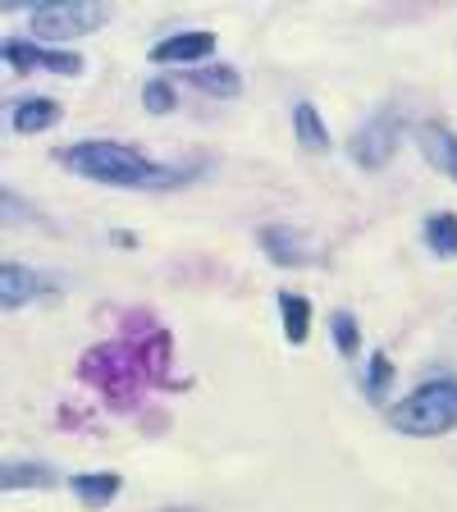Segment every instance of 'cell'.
Here are the masks:
<instances>
[{
  "mask_svg": "<svg viewBox=\"0 0 457 512\" xmlns=\"http://www.w3.org/2000/svg\"><path fill=\"white\" fill-rule=\"evenodd\" d=\"M55 279L42 275V270L32 266H19V261H5L0 266V302H5V311H19V307H32V302H42L55 293Z\"/></svg>",
  "mask_w": 457,
  "mask_h": 512,
  "instance_id": "obj_7",
  "label": "cell"
},
{
  "mask_svg": "<svg viewBox=\"0 0 457 512\" xmlns=\"http://www.w3.org/2000/svg\"><path fill=\"white\" fill-rule=\"evenodd\" d=\"M389 384H394V362H389V352H384V348H375L371 362H366L362 389H366V398H371V403H384V398H389Z\"/></svg>",
  "mask_w": 457,
  "mask_h": 512,
  "instance_id": "obj_18",
  "label": "cell"
},
{
  "mask_svg": "<svg viewBox=\"0 0 457 512\" xmlns=\"http://www.w3.org/2000/svg\"><path fill=\"white\" fill-rule=\"evenodd\" d=\"M69 490H74V499L83 503V508L101 512L119 499L124 476H119V471H78V476H69Z\"/></svg>",
  "mask_w": 457,
  "mask_h": 512,
  "instance_id": "obj_12",
  "label": "cell"
},
{
  "mask_svg": "<svg viewBox=\"0 0 457 512\" xmlns=\"http://www.w3.org/2000/svg\"><path fill=\"white\" fill-rule=\"evenodd\" d=\"M279 316H284V339L302 348L311 334V302L302 293H279Z\"/></svg>",
  "mask_w": 457,
  "mask_h": 512,
  "instance_id": "obj_17",
  "label": "cell"
},
{
  "mask_svg": "<svg viewBox=\"0 0 457 512\" xmlns=\"http://www.w3.org/2000/svg\"><path fill=\"white\" fill-rule=\"evenodd\" d=\"M421 243L430 247V256L453 261L457 256V215L453 211H430L426 224H421Z\"/></svg>",
  "mask_w": 457,
  "mask_h": 512,
  "instance_id": "obj_16",
  "label": "cell"
},
{
  "mask_svg": "<svg viewBox=\"0 0 457 512\" xmlns=\"http://www.w3.org/2000/svg\"><path fill=\"white\" fill-rule=\"evenodd\" d=\"M398 142H403V110H398V106H380L348 138V156H352V165H357V170H384V165L394 160Z\"/></svg>",
  "mask_w": 457,
  "mask_h": 512,
  "instance_id": "obj_5",
  "label": "cell"
},
{
  "mask_svg": "<svg viewBox=\"0 0 457 512\" xmlns=\"http://www.w3.org/2000/svg\"><path fill=\"white\" fill-rule=\"evenodd\" d=\"M78 375L119 412L138 407L151 384L170 380V334L151 330L147 339H115L87 348L78 357Z\"/></svg>",
  "mask_w": 457,
  "mask_h": 512,
  "instance_id": "obj_1",
  "label": "cell"
},
{
  "mask_svg": "<svg viewBox=\"0 0 457 512\" xmlns=\"http://www.w3.org/2000/svg\"><path fill=\"white\" fill-rule=\"evenodd\" d=\"M0 485L10 494L14 490H55V485H60V471H55L51 462H5Z\"/></svg>",
  "mask_w": 457,
  "mask_h": 512,
  "instance_id": "obj_14",
  "label": "cell"
},
{
  "mask_svg": "<svg viewBox=\"0 0 457 512\" xmlns=\"http://www.w3.org/2000/svg\"><path fill=\"white\" fill-rule=\"evenodd\" d=\"M389 426L407 439H435L457 430V380L439 375V380L416 384L412 394L389 407Z\"/></svg>",
  "mask_w": 457,
  "mask_h": 512,
  "instance_id": "obj_3",
  "label": "cell"
},
{
  "mask_svg": "<svg viewBox=\"0 0 457 512\" xmlns=\"http://www.w3.org/2000/svg\"><path fill=\"white\" fill-rule=\"evenodd\" d=\"M64 170H74L78 179L106 183V188H124V192H156V188H183L188 179L202 174V165H160V160L142 156L138 147L115 138H83L74 147L55 151Z\"/></svg>",
  "mask_w": 457,
  "mask_h": 512,
  "instance_id": "obj_2",
  "label": "cell"
},
{
  "mask_svg": "<svg viewBox=\"0 0 457 512\" xmlns=\"http://www.w3.org/2000/svg\"><path fill=\"white\" fill-rule=\"evenodd\" d=\"M60 119H64V106L55 96H19V101H10V124L23 138H37V133L55 128Z\"/></svg>",
  "mask_w": 457,
  "mask_h": 512,
  "instance_id": "obj_11",
  "label": "cell"
},
{
  "mask_svg": "<svg viewBox=\"0 0 457 512\" xmlns=\"http://www.w3.org/2000/svg\"><path fill=\"white\" fill-rule=\"evenodd\" d=\"M5 64L14 74H55V78H78L87 60L78 51H55L42 42H5Z\"/></svg>",
  "mask_w": 457,
  "mask_h": 512,
  "instance_id": "obj_6",
  "label": "cell"
},
{
  "mask_svg": "<svg viewBox=\"0 0 457 512\" xmlns=\"http://www.w3.org/2000/svg\"><path fill=\"white\" fill-rule=\"evenodd\" d=\"M115 19L110 5H92V0H51L28 10V32L37 42H69V37H87V32L106 28Z\"/></svg>",
  "mask_w": 457,
  "mask_h": 512,
  "instance_id": "obj_4",
  "label": "cell"
},
{
  "mask_svg": "<svg viewBox=\"0 0 457 512\" xmlns=\"http://www.w3.org/2000/svg\"><path fill=\"white\" fill-rule=\"evenodd\" d=\"M261 252L275 261V266H316V243H311L307 234H302L298 224H266L261 229Z\"/></svg>",
  "mask_w": 457,
  "mask_h": 512,
  "instance_id": "obj_8",
  "label": "cell"
},
{
  "mask_svg": "<svg viewBox=\"0 0 457 512\" xmlns=\"http://www.w3.org/2000/svg\"><path fill=\"white\" fill-rule=\"evenodd\" d=\"M206 55H215V32H206V28L174 32V37H160L151 46V64H197L202 69Z\"/></svg>",
  "mask_w": 457,
  "mask_h": 512,
  "instance_id": "obj_9",
  "label": "cell"
},
{
  "mask_svg": "<svg viewBox=\"0 0 457 512\" xmlns=\"http://www.w3.org/2000/svg\"><path fill=\"white\" fill-rule=\"evenodd\" d=\"M416 147H421V156L435 165L444 179L457 183V133L448 124H439V119H426V124H416Z\"/></svg>",
  "mask_w": 457,
  "mask_h": 512,
  "instance_id": "obj_10",
  "label": "cell"
},
{
  "mask_svg": "<svg viewBox=\"0 0 457 512\" xmlns=\"http://www.w3.org/2000/svg\"><path fill=\"white\" fill-rule=\"evenodd\" d=\"M188 83L206 96H220V101H234V96L243 92V74L224 60H211V64H202V69H192Z\"/></svg>",
  "mask_w": 457,
  "mask_h": 512,
  "instance_id": "obj_13",
  "label": "cell"
},
{
  "mask_svg": "<svg viewBox=\"0 0 457 512\" xmlns=\"http://www.w3.org/2000/svg\"><path fill=\"white\" fill-rule=\"evenodd\" d=\"M293 133H298V147L311 151V156H325L330 151V128L320 119V110L311 101H298L293 106Z\"/></svg>",
  "mask_w": 457,
  "mask_h": 512,
  "instance_id": "obj_15",
  "label": "cell"
},
{
  "mask_svg": "<svg viewBox=\"0 0 457 512\" xmlns=\"http://www.w3.org/2000/svg\"><path fill=\"white\" fill-rule=\"evenodd\" d=\"M330 334H334V348H339V357H357V348H362V330H357V316L352 311H334L330 316Z\"/></svg>",
  "mask_w": 457,
  "mask_h": 512,
  "instance_id": "obj_19",
  "label": "cell"
},
{
  "mask_svg": "<svg viewBox=\"0 0 457 512\" xmlns=\"http://www.w3.org/2000/svg\"><path fill=\"white\" fill-rule=\"evenodd\" d=\"M142 106H147L151 115H170V110L179 106V92H174L170 78H151V83L142 87Z\"/></svg>",
  "mask_w": 457,
  "mask_h": 512,
  "instance_id": "obj_20",
  "label": "cell"
}]
</instances>
